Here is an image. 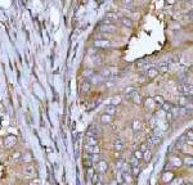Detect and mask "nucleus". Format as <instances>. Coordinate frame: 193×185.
I'll use <instances>...</instances> for the list:
<instances>
[{"instance_id":"31","label":"nucleus","mask_w":193,"mask_h":185,"mask_svg":"<svg viewBox=\"0 0 193 185\" xmlns=\"http://www.w3.org/2000/svg\"><path fill=\"white\" fill-rule=\"evenodd\" d=\"M139 172H140V167H139V166H136V167H131V175H133V177L138 176V175H139Z\"/></svg>"},{"instance_id":"9","label":"nucleus","mask_w":193,"mask_h":185,"mask_svg":"<svg viewBox=\"0 0 193 185\" xmlns=\"http://www.w3.org/2000/svg\"><path fill=\"white\" fill-rule=\"evenodd\" d=\"M179 90L182 91V94L184 95V97H192V85L191 84H182L180 86H179Z\"/></svg>"},{"instance_id":"6","label":"nucleus","mask_w":193,"mask_h":185,"mask_svg":"<svg viewBox=\"0 0 193 185\" xmlns=\"http://www.w3.org/2000/svg\"><path fill=\"white\" fill-rule=\"evenodd\" d=\"M100 30L103 31V32H107V34H113L117 31V26L113 23H102L100 24Z\"/></svg>"},{"instance_id":"35","label":"nucleus","mask_w":193,"mask_h":185,"mask_svg":"<svg viewBox=\"0 0 193 185\" xmlns=\"http://www.w3.org/2000/svg\"><path fill=\"white\" fill-rule=\"evenodd\" d=\"M89 87H90V84L88 82V81H85L84 85L81 86V91H88V90H89Z\"/></svg>"},{"instance_id":"2","label":"nucleus","mask_w":193,"mask_h":185,"mask_svg":"<svg viewBox=\"0 0 193 185\" xmlns=\"http://www.w3.org/2000/svg\"><path fill=\"white\" fill-rule=\"evenodd\" d=\"M108 169H110V163L107 161H103V159H100V161L94 166V170H97V174H99V175L106 174L108 171Z\"/></svg>"},{"instance_id":"18","label":"nucleus","mask_w":193,"mask_h":185,"mask_svg":"<svg viewBox=\"0 0 193 185\" xmlns=\"http://www.w3.org/2000/svg\"><path fill=\"white\" fill-rule=\"evenodd\" d=\"M85 151L88 154H97L99 153V147H90V145H85Z\"/></svg>"},{"instance_id":"39","label":"nucleus","mask_w":193,"mask_h":185,"mask_svg":"<svg viewBox=\"0 0 193 185\" xmlns=\"http://www.w3.org/2000/svg\"><path fill=\"white\" fill-rule=\"evenodd\" d=\"M29 185H39V181L37 180H35V181H31V183Z\"/></svg>"},{"instance_id":"4","label":"nucleus","mask_w":193,"mask_h":185,"mask_svg":"<svg viewBox=\"0 0 193 185\" xmlns=\"http://www.w3.org/2000/svg\"><path fill=\"white\" fill-rule=\"evenodd\" d=\"M94 46L95 48H102V49H108V48H112L113 44L110 40H106V39H97L94 41Z\"/></svg>"},{"instance_id":"14","label":"nucleus","mask_w":193,"mask_h":185,"mask_svg":"<svg viewBox=\"0 0 193 185\" xmlns=\"http://www.w3.org/2000/svg\"><path fill=\"white\" fill-rule=\"evenodd\" d=\"M160 141H161V139L157 136V135H154V136H149L148 139H147V145H151V147H153V145H159L160 144Z\"/></svg>"},{"instance_id":"36","label":"nucleus","mask_w":193,"mask_h":185,"mask_svg":"<svg viewBox=\"0 0 193 185\" xmlns=\"http://www.w3.org/2000/svg\"><path fill=\"white\" fill-rule=\"evenodd\" d=\"M139 151L140 152H146V151H148V145H147V143H143L142 145H140V148H139Z\"/></svg>"},{"instance_id":"24","label":"nucleus","mask_w":193,"mask_h":185,"mask_svg":"<svg viewBox=\"0 0 193 185\" xmlns=\"http://www.w3.org/2000/svg\"><path fill=\"white\" fill-rule=\"evenodd\" d=\"M21 157H22V153L21 152H14L12 156H10V159L13 162H21Z\"/></svg>"},{"instance_id":"30","label":"nucleus","mask_w":193,"mask_h":185,"mask_svg":"<svg viewBox=\"0 0 193 185\" xmlns=\"http://www.w3.org/2000/svg\"><path fill=\"white\" fill-rule=\"evenodd\" d=\"M178 104L179 105H187L188 104V97H180L178 99Z\"/></svg>"},{"instance_id":"12","label":"nucleus","mask_w":193,"mask_h":185,"mask_svg":"<svg viewBox=\"0 0 193 185\" xmlns=\"http://www.w3.org/2000/svg\"><path fill=\"white\" fill-rule=\"evenodd\" d=\"M160 73V71L156 68V67H151V68L147 70L146 72V77L147 79H154V77H157Z\"/></svg>"},{"instance_id":"11","label":"nucleus","mask_w":193,"mask_h":185,"mask_svg":"<svg viewBox=\"0 0 193 185\" xmlns=\"http://www.w3.org/2000/svg\"><path fill=\"white\" fill-rule=\"evenodd\" d=\"M85 145H90V147H99V141H98L97 136H90V135H86Z\"/></svg>"},{"instance_id":"28","label":"nucleus","mask_w":193,"mask_h":185,"mask_svg":"<svg viewBox=\"0 0 193 185\" xmlns=\"http://www.w3.org/2000/svg\"><path fill=\"white\" fill-rule=\"evenodd\" d=\"M151 158H152V153H151L149 149H148V151H146V152H143V158L142 159H144L146 162H149Z\"/></svg>"},{"instance_id":"37","label":"nucleus","mask_w":193,"mask_h":185,"mask_svg":"<svg viewBox=\"0 0 193 185\" xmlns=\"http://www.w3.org/2000/svg\"><path fill=\"white\" fill-rule=\"evenodd\" d=\"M121 3H124V4H133L134 0H121Z\"/></svg>"},{"instance_id":"19","label":"nucleus","mask_w":193,"mask_h":185,"mask_svg":"<svg viewBox=\"0 0 193 185\" xmlns=\"http://www.w3.org/2000/svg\"><path fill=\"white\" fill-rule=\"evenodd\" d=\"M169 184L170 185H183L184 184V179L182 176H175Z\"/></svg>"},{"instance_id":"41","label":"nucleus","mask_w":193,"mask_h":185,"mask_svg":"<svg viewBox=\"0 0 193 185\" xmlns=\"http://www.w3.org/2000/svg\"><path fill=\"white\" fill-rule=\"evenodd\" d=\"M174 3H175V0H169V4H170V5H173Z\"/></svg>"},{"instance_id":"27","label":"nucleus","mask_w":193,"mask_h":185,"mask_svg":"<svg viewBox=\"0 0 193 185\" xmlns=\"http://www.w3.org/2000/svg\"><path fill=\"white\" fill-rule=\"evenodd\" d=\"M182 162H183V165H185V166H192V163H193L192 156H185L184 158H182Z\"/></svg>"},{"instance_id":"5","label":"nucleus","mask_w":193,"mask_h":185,"mask_svg":"<svg viewBox=\"0 0 193 185\" xmlns=\"http://www.w3.org/2000/svg\"><path fill=\"white\" fill-rule=\"evenodd\" d=\"M17 144V138L16 135H8L4 138V148L5 149H12L13 147H16Z\"/></svg>"},{"instance_id":"22","label":"nucleus","mask_w":193,"mask_h":185,"mask_svg":"<svg viewBox=\"0 0 193 185\" xmlns=\"http://www.w3.org/2000/svg\"><path fill=\"white\" fill-rule=\"evenodd\" d=\"M122 26H126V27H133V21L130 18H126V17H121L120 18Z\"/></svg>"},{"instance_id":"23","label":"nucleus","mask_w":193,"mask_h":185,"mask_svg":"<svg viewBox=\"0 0 193 185\" xmlns=\"http://www.w3.org/2000/svg\"><path fill=\"white\" fill-rule=\"evenodd\" d=\"M161 108H162L166 113L173 112V104H171V103H169V102H164V104H162V107H161Z\"/></svg>"},{"instance_id":"7","label":"nucleus","mask_w":193,"mask_h":185,"mask_svg":"<svg viewBox=\"0 0 193 185\" xmlns=\"http://www.w3.org/2000/svg\"><path fill=\"white\" fill-rule=\"evenodd\" d=\"M174 177H175V175H174L173 171H170V170H165V171L162 172V175H161V181H162L164 184H169Z\"/></svg>"},{"instance_id":"13","label":"nucleus","mask_w":193,"mask_h":185,"mask_svg":"<svg viewBox=\"0 0 193 185\" xmlns=\"http://www.w3.org/2000/svg\"><path fill=\"white\" fill-rule=\"evenodd\" d=\"M34 161V156L31 154V152H26V153H22V157H21V162L26 163V165H29Z\"/></svg>"},{"instance_id":"1","label":"nucleus","mask_w":193,"mask_h":185,"mask_svg":"<svg viewBox=\"0 0 193 185\" xmlns=\"http://www.w3.org/2000/svg\"><path fill=\"white\" fill-rule=\"evenodd\" d=\"M166 166L167 167H174V169H179V167L183 166V162H182V158L179 157L178 154H170L169 157H167Z\"/></svg>"},{"instance_id":"32","label":"nucleus","mask_w":193,"mask_h":185,"mask_svg":"<svg viewBox=\"0 0 193 185\" xmlns=\"http://www.w3.org/2000/svg\"><path fill=\"white\" fill-rule=\"evenodd\" d=\"M86 174H88V179H92L93 175L95 174V170H94V167H88Z\"/></svg>"},{"instance_id":"42","label":"nucleus","mask_w":193,"mask_h":185,"mask_svg":"<svg viewBox=\"0 0 193 185\" xmlns=\"http://www.w3.org/2000/svg\"><path fill=\"white\" fill-rule=\"evenodd\" d=\"M185 185H192V184H191V183H189V184H185Z\"/></svg>"},{"instance_id":"38","label":"nucleus","mask_w":193,"mask_h":185,"mask_svg":"<svg viewBox=\"0 0 193 185\" xmlns=\"http://www.w3.org/2000/svg\"><path fill=\"white\" fill-rule=\"evenodd\" d=\"M115 158L116 159H120L121 158V152H115Z\"/></svg>"},{"instance_id":"34","label":"nucleus","mask_w":193,"mask_h":185,"mask_svg":"<svg viewBox=\"0 0 193 185\" xmlns=\"http://www.w3.org/2000/svg\"><path fill=\"white\" fill-rule=\"evenodd\" d=\"M92 180H93V184H95V183H98V181H99L100 180V175H99V174H94V175H93V177H92Z\"/></svg>"},{"instance_id":"10","label":"nucleus","mask_w":193,"mask_h":185,"mask_svg":"<svg viewBox=\"0 0 193 185\" xmlns=\"http://www.w3.org/2000/svg\"><path fill=\"white\" fill-rule=\"evenodd\" d=\"M143 105H144V108H146V111H153L154 108H156V104H154V100H153V98H147L146 100H143L142 103Z\"/></svg>"},{"instance_id":"43","label":"nucleus","mask_w":193,"mask_h":185,"mask_svg":"<svg viewBox=\"0 0 193 185\" xmlns=\"http://www.w3.org/2000/svg\"><path fill=\"white\" fill-rule=\"evenodd\" d=\"M116 185H120V184H116Z\"/></svg>"},{"instance_id":"17","label":"nucleus","mask_w":193,"mask_h":185,"mask_svg":"<svg viewBox=\"0 0 193 185\" xmlns=\"http://www.w3.org/2000/svg\"><path fill=\"white\" fill-rule=\"evenodd\" d=\"M112 121H113V117L112 116H110V115H102L100 116V123L102 125H108V123H111Z\"/></svg>"},{"instance_id":"25","label":"nucleus","mask_w":193,"mask_h":185,"mask_svg":"<svg viewBox=\"0 0 193 185\" xmlns=\"http://www.w3.org/2000/svg\"><path fill=\"white\" fill-rule=\"evenodd\" d=\"M153 100H154V104H156V107H157V105H159V107H162L165 99L161 97V95H156V97L153 98Z\"/></svg>"},{"instance_id":"8","label":"nucleus","mask_w":193,"mask_h":185,"mask_svg":"<svg viewBox=\"0 0 193 185\" xmlns=\"http://www.w3.org/2000/svg\"><path fill=\"white\" fill-rule=\"evenodd\" d=\"M121 17L118 16L116 12H108L107 14H106V17H104V19H106V22L104 23H113V22H116V21H118Z\"/></svg>"},{"instance_id":"26","label":"nucleus","mask_w":193,"mask_h":185,"mask_svg":"<svg viewBox=\"0 0 193 185\" xmlns=\"http://www.w3.org/2000/svg\"><path fill=\"white\" fill-rule=\"evenodd\" d=\"M122 148H124V144H122V141L116 140V141H115V144H113V149H115V152H121V151H122Z\"/></svg>"},{"instance_id":"16","label":"nucleus","mask_w":193,"mask_h":185,"mask_svg":"<svg viewBox=\"0 0 193 185\" xmlns=\"http://www.w3.org/2000/svg\"><path fill=\"white\" fill-rule=\"evenodd\" d=\"M131 100H133V103L134 104H138V105H140L143 103V98L140 97V94L139 92H136V91H134L133 92V95H131Z\"/></svg>"},{"instance_id":"33","label":"nucleus","mask_w":193,"mask_h":185,"mask_svg":"<svg viewBox=\"0 0 193 185\" xmlns=\"http://www.w3.org/2000/svg\"><path fill=\"white\" fill-rule=\"evenodd\" d=\"M129 165H130L131 167H136V166H139V161H138L136 158L131 157V158H130V162H129Z\"/></svg>"},{"instance_id":"3","label":"nucleus","mask_w":193,"mask_h":185,"mask_svg":"<svg viewBox=\"0 0 193 185\" xmlns=\"http://www.w3.org/2000/svg\"><path fill=\"white\" fill-rule=\"evenodd\" d=\"M23 175L27 176V177H37V170H36V167H35L34 165H31V163L26 165V166L23 167Z\"/></svg>"},{"instance_id":"15","label":"nucleus","mask_w":193,"mask_h":185,"mask_svg":"<svg viewBox=\"0 0 193 185\" xmlns=\"http://www.w3.org/2000/svg\"><path fill=\"white\" fill-rule=\"evenodd\" d=\"M116 112H117V108H116V105H113V104H108L106 108H104V113H106V115H110L112 117L116 115Z\"/></svg>"},{"instance_id":"20","label":"nucleus","mask_w":193,"mask_h":185,"mask_svg":"<svg viewBox=\"0 0 193 185\" xmlns=\"http://www.w3.org/2000/svg\"><path fill=\"white\" fill-rule=\"evenodd\" d=\"M131 129H133V131H139L140 129H142V122H140L139 120H134L131 122Z\"/></svg>"},{"instance_id":"29","label":"nucleus","mask_w":193,"mask_h":185,"mask_svg":"<svg viewBox=\"0 0 193 185\" xmlns=\"http://www.w3.org/2000/svg\"><path fill=\"white\" fill-rule=\"evenodd\" d=\"M133 157H134V158H136V159H138V161H140V159L143 158V153L140 152L139 149H135V151H134V153H133Z\"/></svg>"},{"instance_id":"21","label":"nucleus","mask_w":193,"mask_h":185,"mask_svg":"<svg viewBox=\"0 0 193 185\" xmlns=\"http://www.w3.org/2000/svg\"><path fill=\"white\" fill-rule=\"evenodd\" d=\"M167 68H169V63H167L166 60H161V62L159 63V67H157V70L161 71V72L167 71Z\"/></svg>"},{"instance_id":"40","label":"nucleus","mask_w":193,"mask_h":185,"mask_svg":"<svg viewBox=\"0 0 193 185\" xmlns=\"http://www.w3.org/2000/svg\"><path fill=\"white\" fill-rule=\"evenodd\" d=\"M94 185H104V184H103V181H100V180H99V181H98V183H95Z\"/></svg>"},{"instance_id":"44","label":"nucleus","mask_w":193,"mask_h":185,"mask_svg":"<svg viewBox=\"0 0 193 185\" xmlns=\"http://www.w3.org/2000/svg\"><path fill=\"white\" fill-rule=\"evenodd\" d=\"M189 1H191V0H189Z\"/></svg>"}]
</instances>
